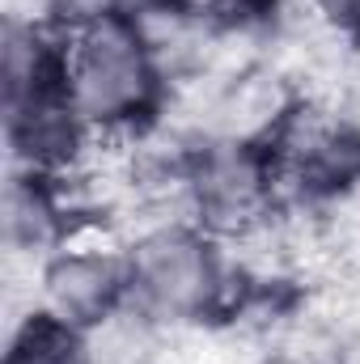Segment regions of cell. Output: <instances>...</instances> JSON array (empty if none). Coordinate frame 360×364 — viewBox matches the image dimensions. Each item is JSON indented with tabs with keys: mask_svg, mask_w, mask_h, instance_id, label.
<instances>
[{
	"mask_svg": "<svg viewBox=\"0 0 360 364\" xmlns=\"http://www.w3.org/2000/svg\"><path fill=\"white\" fill-rule=\"evenodd\" d=\"M64 97L85 132H123L157 102V55L140 26L123 13H106L77 26L60 47Z\"/></svg>",
	"mask_w": 360,
	"mask_h": 364,
	"instance_id": "obj_1",
	"label": "cell"
},
{
	"mask_svg": "<svg viewBox=\"0 0 360 364\" xmlns=\"http://www.w3.org/2000/svg\"><path fill=\"white\" fill-rule=\"evenodd\" d=\"M119 0H30V9H38V17H51V21H64L68 30L77 26H90L97 17L115 13Z\"/></svg>",
	"mask_w": 360,
	"mask_h": 364,
	"instance_id": "obj_6",
	"label": "cell"
},
{
	"mask_svg": "<svg viewBox=\"0 0 360 364\" xmlns=\"http://www.w3.org/2000/svg\"><path fill=\"white\" fill-rule=\"evenodd\" d=\"M268 174L242 144H221L199 157L195 170V203L216 225H242L263 208Z\"/></svg>",
	"mask_w": 360,
	"mask_h": 364,
	"instance_id": "obj_4",
	"label": "cell"
},
{
	"mask_svg": "<svg viewBox=\"0 0 360 364\" xmlns=\"http://www.w3.org/2000/svg\"><path fill=\"white\" fill-rule=\"evenodd\" d=\"M123 292H132L127 259L97 250V246L64 250L43 272V309L55 314L60 322L77 326V331L93 326V322H106Z\"/></svg>",
	"mask_w": 360,
	"mask_h": 364,
	"instance_id": "obj_3",
	"label": "cell"
},
{
	"mask_svg": "<svg viewBox=\"0 0 360 364\" xmlns=\"http://www.w3.org/2000/svg\"><path fill=\"white\" fill-rule=\"evenodd\" d=\"M4 364H85L81 331L60 322L55 314L38 309V314L26 318L21 331H13Z\"/></svg>",
	"mask_w": 360,
	"mask_h": 364,
	"instance_id": "obj_5",
	"label": "cell"
},
{
	"mask_svg": "<svg viewBox=\"0 0 360 364\" xmlns=\"http://www.w3.org/2000/svg\"><path fill=\"white\" fill-rule=\"evenodd\" d=\"M127 267L132 296L153 318H203L225 288V272L212 242L186 225L144 233L132 246Z\"/></svg>",
	"mask_w": 360,
	"mask_h": 364,
	"instance_id": "obj_2",
	"label": "cell"
},
{
	"mask_svg": "<svg viewBox=\"0 0 360 364\" xmlns=\"http://www.w3.org/2000/svg\"><path fill=\"white\" fill-rule=\"evenodd\" d=\"M314 9L344 34H360V0H314Z\"/></svg>",
	"mask_w": 360,
	"mask_h": 364,
	"instance_id": "obj_7",
	"label": "cell"
},
{
	"mask_svg": "<svg viewBox=\"0 0 360 364\" xmlns=\"http://www.w3.org/2000/svg\"><path fill=\"white\" fill-rule=\"evenodd\" d=\"M275 364H305V360H275Z\"/></svg>",
	"mask_w": 360,
	"mask_h": 364,
	"instance_id": "obj_8",
	"label": "cell"
}]
</instances>
